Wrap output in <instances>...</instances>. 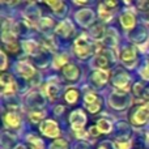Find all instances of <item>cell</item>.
I'll return each mask as SVG.
<instances>
[{
	"mask_svg": "<svg viewBox=\"0 0 149 149\" xmlns=\"http://www.w3.org/2000/svg\"><path fill=\"white\" fill-rule=\"evenodd\" d=\"M92 51V45L88 42L86 37L81 36L74 41V52L80 58H86Z\"/></svg>",
	"mask_w": 149,
	"mask_h": 149,
	"instance_id": "cell-1",
	"label": "cell"
},
{
	"mask_svg": "<svg viewBox=\"0 0 149 149\" xmlns=\"http://www.w3.org/2000/svg\"><path fill=\"white\" fill-rule=\"evenodd\" d=\"M39 130H41L42 134L47 137H58L60 135V130H59V127H58L56 122L51 120V119L45 120L43 123L39 126Z\"/></svg>",
	"mask_w": 149,
	"mask_h": 149,
	"instance_id": "cell-2",
	"label": "cell"
},
{
	"mask_svg": "<svg viewBox=\"0 0 149 149\" xmlns=\"http://www.w3.org/2000/svg\"><path fill=\"white\" fill-rule=\"evenodd\" d=\"M70 122H71V124H72V128L74 131L80 132V131H82L85 123H86V116L82 113V110H76L71 114Z\"/></svg>",
	"mask_w": 149,
	"mask_h": 149,
	"instance_id": "cell-3",
	"label": "cell"
},
{
	"mask_svg": "<svg viewBox=\"0 0 149 149\" xmlns=\"http://www.w3.org/2000/svg\"><path fill=\"white\" fill-rule=\"evenodd\" d=\"M148 118H149V107L143 105L135 110L134 115H132V123L136 124V126H140V124H144L148 120Z\"/></svg>",
	"mask_w": 149,
	"mask_h": 149,
	"instance_id": "cell-4",
	"label": "cell"
},
{
	"mask_svg": "<svg viewBox=\"0 0 149 149\" xmlns=\"http://www.w3.org/2000/svg\"><path fill=\"white\" fill-rule=\"evenodd\" d=\"M76 20L79 21L80 25L88 26L94 21V15L90 9H81L80 12L76 13Z\"/></svg>",
	"mask_w": 149,
	"mask_h": 149,
	"instance_id": "cell-5",
	"label": "cell"
},
{
	"mask_svg": "<svg viewBox=\"0 0 149 149\" xmlns=\"http://www.w3.org/2000/svg\"><path fill=\"white\" fill-rule=\"evenodd\" d=\"M16 90V84L13 81L12 76L9 74H3L1 76V93L3 94H9Z\"/></svg>",
	"mask_w": 149,
	"mask_h": 149,
	"instance_id": "cell-6",
	"label": "cell"
},
{
	"mask_svg": "<svg viewBox=\"0 0 149 149\" xmlns=\"http://www.w3.org/2000/svg\"><path fill=\"white\" fill-rule=\"evenodd\" d=\"M16 70H17V72L20 73L21 76L25 77V79H30V77L33 76L34 73H36L33 65L29 64V63H26V62L17 63V65H16Z\"/></svg>",
	"mask_w": 149,
	"mask_h": 149,
	"instance_id": "cell-7",
	"label": "cell"
},
{
	"mask_svg": "<svg viewBox=\"0 0 149 149\" xmlns=\"http://www.w3.org/2000/svg\"><path fill=\"white\" fill-rule=\"evenodd\" d=\"M63 74H64V77L67 80H70V81H74V80L79 77L80 71L74 64H67L64 68H63Z\"/></svg>",
	"mask_w": 149,
	"mask_h": 149,
	"instance_id": "cell-8",
	"label": "cell"
},
{
	"mask_svg": "<svg viewBox=\"0 0 149 149\" xmlns=\"http://www.w3.org/2000/svg\"><path fill=\"white\" fill-rule=\"evenodd\" d=\"M109 79V72L107 71H103V70H98L95 72H93L92 74V81L94 82L95 85H103Z\"/></svg>",
	"mask_w": 149,
	"mask_h": 149,
	"instance_id": "cell-9",
	"label": "cell"
},
{
	"mask_svg": "<svg viewBox=\"0 0 149 149\" xmlns=\"http://www.w3.org/2000/svg\"><path fill=\"white\" fill-rule=\"evenodd\" d=\"M120 24L124 29H132L135 26V24H136V18H135V16L132 13L126 12L120 16Z\"/></svg>",
	"mask_w": 149,
	"mask_h": 149,
	"instance_id": "cell-10",
	"label": "cell"
},
{
	"mask_svg": "<svg viewBox=\"0 0 149 149\" xmlns=\"http://www.w3.org/2000/svg\"><path fill=\"white\" fill-rule=\"evenodd\" d=\"M134 93L141 100H149V86H145L141 82H137L134 86Z\"/></svg>",
	"mask_w": 149,
	"mask_h": 149,
	"instance_id": "cell-11",
	"label": "cell"
},
{
	"mask_svg": "<svg viewBox=\"0 0 149 149\" xmlns=\"http://www.w3.org/2000/svg\"><path fill=\"white\" fill-rule=\"evenodd\" d=\"M136 58V51H135L134 47H124L120 52V59L124 63H131L135 60Z\"/></svg>",
	"mask_w": 149,
	"mask_h": 149,
	"instance_id": "cell-12",
	"label": "cell"
},
{
	"mask_svg": "<svg viewBox=\"0 0 149 149\" xmlns=\"http://www.w3.org/2000/svg\"><path fill=\"white\" fill-rule=\"evenodd\" d=\"M128 80H130L128 74L126 72H120L113 79V84L115 85V86L124 89V88H127V85H128Z\"/></svg>",
	"mask_w": 149,
	"mask_h": 149,
	"instance_id": "cell-13",
	"label": "cell"
},
{
	"mask_svg": "<svg viewBox=\"0 0 149 149\" xmlns=\"http://www.w3.org/2000/svg\"><path fill=\"white\" fill-rule=\"evenodd\" d=\"M126 94H122V93H115V94L111 95V105L116 109H123L126 107Z\"/></svg>",
	"mask_w": 149,
	"mask_h": 149,
	"instance_id": "cell-14",
	"label": "cell"
},
{
	"mask_svg": "<svg viewBox=\"0 0 149 149\" xmlns=\"http://www.w3.org/2000/svg\"><path fill=\"white\" fill-rule=\"evenodd\" d=\"M72 25H71V22H68V21H63V22H60L59 25H58L56 28V33L59 34V36H63V37H67L70 36V33L72 31Z\"/></svg>",
	"mask_w": 149,
	"mask_h": 149,
	"instance_id": "cell-15",
	"label": "cell"
},
{
	"mask_svg": "<svg viewBox=\"0 0 149 149\" xmlns=\"http://www.w3.org/2000/svg\"><path fill=\"white\" fill-rule=\"evenodd\" d=\"M4 119H5V123H7L9 127H13V128H15V127H18V124H20V118L13 113H8Z\"/></svg>",
	"mask_w": 149,
	"mask_h": 149,
	"instance_id": "cell-16",
	"label": "cell"
},
{
	"mask_svg": "<svg viewBox=\"0 0 149 149\" xmlns=\"http://www.w3.org/2000/svg\"><path fill=\"white\" fill-rule=\"evenodd\" d=\"M92 36L94 39H101L103 38V36H105V29H103V26L101 25V24H98V25L93 26L92 29Z\"/></svg>",
	"mask_w": 149,
	"mask_h": 149,
	"instance_id": "cell-17",
	"label": "cell"
},
{
	"mask_svg": "<svg viewBox=\"0 0 149 149\" xmlns=\"http://www.w3.org/2000/svg\"><path fill=\"white\" fill-rule=\"evenodd\" d=\"M97 127H98V130H100V132L107 134V132L111 131V123L109 120H106V119H100L97 123Z\"/></svg>",
	"mask_w": 149,
	"mask_h": 149,
	"instance_id": "cell-18",
	"label": "cell"
},
{
	"mask_svg": "<svg viewBox=\"0 0 149 149\" xmlns=\"http://www.w3.org/2000/svg\"><path fill=\"white\" fill-rule=\"evenodd\" d=\"M93 64H94L95 67H98V68H101V70H103L105 67H107L109 62H107V59H106L103 55H97V56L94 58V60H93Z\"/></svg>",
	"mask_w": 149,
	"mask_h": 149,
	"instance_id": "cell-19",
	"label": "cell"
},
{
	"mask_svg": "<svg viewBox=\"0 0 149 149\" xmlns=\"http://www.w3.org/2000/svg\"><path fill=\"white\" fill-rule=\"evenodd\" d=\"M64 97L68 103H74L77 101V98H79V92L76 89H68Z\"/></svg>",
	"mask_w": 149,
	"mask_h": 149,
	"instance_id": "cell-20",
	"label": "cell"
},
{
	"mask_svg": "<svg viewBox=\"0 0 149 149\" xmlns=\"http://www.w3.org/2000/svg\"><path fill=\"white\" fill-rule=\"evenodd\" d=\"M28 141L31 144V148L33 149H43V143H42V140L33 136V135H30V136L28 137Z\"/></svg>",
	"mask_w": 149,
	"mask_h": 149,
	"instance_id": "cell-21",
	"label": "cell"
},
{
	"mask_svg": "<svg viewBox=\"0 0 149 149\" xmlns=\"http://www.w3.org/2000/svg\"><path fill=\"white\" fill-rule=\"evenodd\" d=\"M100 16H101V18H102L103 21H109L111 17H113V13L106 8L105 4H101L100 5Z\"/></svg>",
	"mask_w": 149,
	"mask_h": 149,
	"instance_id": "cell-22",
	"label": "cell"
},
{
	"mask_svg": "<svg viewBox=\"0 0 149 149\" xmlns=\"http://www.w3.org/2000/svg\"><path fill=\"white\" fill-rule=\"evenodd\" d=\"M24 50L26 52H29V54H36L37 50H38V45L33 41H28L24 43Z\"/></svg>",
	"mask_w": 149,
	"mask_h": 149,
	"instance_id": "cell-23",
	"label": "cell"
},
{
	"mask_svg": "<svg viewBox=\"0 0 149 149\" xmlns=\"http://www.w3.org/2000/svg\"><path fill=\"white\" fill-rule=\"evenodd\" d=\"M47 94H49L50 100H55L58 98V94H59V88L54 84H50L49 88H47Z\"/></svg>",
	"mask_w": 149,
	"mask_h": 149,
	"instance_id": "cell-24",
	"label": "cell"
},
{
	"mask_svg": "<svg viewBox=\"0 0 149 149\" xmlns=\"http://www.w3.org/2000/svg\"><path fill=\"white\" fill-rule=\"evenodd\" d=\"M50 149H68V144H67L65 140L59 139V140H56L55 143H52Z\"/></svg>",
	"mask_w": 149,
	"mask_h": 149,
	"instance_id": "cell-25",
	"label": "cell"
},
{
	"mask_svg": "<svg viewBox=\"0 0 149 149\" xmlns=\"http://www.w3.org/2000/svg\"><path fill=\"white\" fill-rule=\"evenodd\" d=\"M46 4L50 5V7H51L56 13H59L60 8L64 7V3H62V1H54V0H51V1H46Z\"/></svg>",
	"mask_w": 149,
	"mask_h": 149,
	"instance_id": "cell-26",
	"label": "cell"
},
{
	"mask_svg": "<svg viewBox=\"0 0 149 149\" xmlns=\"http://www.w3.org/2000/svg\"><path fill=\"white\" fill-rule=\"evenodd\" d=\"M43 116L45 115L41 113V111H33V113L29 114V118H30V120L33 122V123H38V122L41 120Z\"/></svg>",
	"mask_w": 149,
	"mask_h": 149,
	"instance_id": "cell-27",
	"label": "cell"
},
{
	"mask_svg": "<svg viewBox=\"0 0 149 149\" xmlns=\"http://www.w3.org/2000/svg\"><path fill=\"white\" fill-rule=\"evenodd\" d=\"M84 101H85V103H86V106H88V105H92V103L97 102L98 98H97V95H95L94 93H88V94L84 97Z\"/></svg>",
	"mask_w": 149,
	"mask_h": 149,
	"instance_id": "cell-28",
	"label": "cell"
},
{
	"mask_svg": "<svg viewBox=\"0 0 149 149\" xmlns=\"http://www.w3.org/2000/svg\"><path fill=\"white\" fill-rule=\"evenodd\" d=\"M131 148V143L130 141H115V149H130Z\"/></svg>",
	"mask_w": 149,
	"mask_h": 149,
	"instance_id": "cell-29",
	"label": "cell"
},
{
	"mask_svg": "<svg viewBox=\"0 0 149 149\" xmlns=\"http://www.w3.org/2000/svg\"><path fill=\"white\" fill-rule=\"evenodd\" d=\"M86 107H88V110H89L90 113H97V111H98V110H100V109H101V101L98 100L97 102L92 103V105H88Z\"/></svg>",
	"mask_w": 149,
	"mask_h": 149,
	"instance_id": "cell-30",
	"label": "cell"
},
{
	"mask_svg": "<svg viewBox=\"0 0 149 149\" xmlns=\"http://www.w3.org/2000/svg\"><path fill=\"white\" fill-rule=\"evenodd\" d=\"M65 63H67V56H65V55H62V56H58L56 59H55V65H56V67H62V65H67L65 64Z\"/></svg>",
	"mask_w": 149,
	"mask_h": 149,
	"instance_id": "cell-31",
	"label": "cell"
},
{
	"mask_svg": "<svg viewBox=\"0 0 149 149\" xmlns=\"http://www.w3.org/2000/svg\"><path fill=\"white\" fill-rule=\"evenodd\" d=\"M7 49H8V51H10V52H16L18 50V45L16 43L15 41L8 42V43H7Z\"/></svg>",
	"mask_w": 149,
	"mask_h": 149,
	"instance_id": "cell-32",
	"label": "cell"
},
{
	"mask_svg": "<svg viewBox=\"0 0 149 149\" xmlns=\"http://www.w3.org/2000/svg\"><path fill=\"white\" fill-rule=\"evenodd\" d=\"M89 132H90V135H92V136L97 137V136H98V134H100V130H98V127L95 126V127H92V128L89 130Z\"/></svg>",
	"mask_w": 149,
	"mask_h": 149,
	"instance_id": "cell-33",
	"label": "cell"
},
{
	"mask_svg": "<svg viewBox=\"0 0 149 149\" xmlns=\"http://www.w3.org/2000/svg\"><path fill=\"white\" fill-rule=\"evenodd\" d=\"M5 68H7V56L4 52H1V70L4 71Z\"/></svg>",
	"mask_w": 149,
	"mask_h": 149,
	"instance_id": "cell-34",
	"label": "cell"
},
{
	"mask_svg": "<svg viewBox=\"0 0 149 149\" xmlns=\"http://www.w3.org/2000/svg\"><path fill=\"white\" fill-rule=\"evenodd\" d=\"M139 7L141 8L143 10H148L149 9V1H140L139 3Z\"/></svg>",
	"mask_w": 149,
	"mask_h": 149,
	"instance_id": "cell-35",
	"label": "cell"
},
{
	"mask_svg": "<svg viewBox=\"0 0 149 149\" xmlns=\"http://www.w3.org/2000/svg\"><path fill=\"white\" fill-rule=\"evenodd\" d=\"M141 76L144 77V79L149 80V68H143L141 70Z\"/></svg>",
	"mask_w": 149,
	"mask_h": 149,
	"instance_id": "cell-36",
	"label": "cell"
},
{
	"mask_svg": "<svg viewBox=\"0 0 149 149\" xmlns=\"http://www.w3.org/2000/svg\"><path fill=\"white\" fill-rule=\"evenodd\" d=\"M103 4H105L106 7H115L116 3L115 1H106V3H103Z\"/></svg>",
	"mask_w": 149,
	"mask_h": 149,
	"instance_id": "cell-37",
	"label": "cell"
},
{
	"mask_svg": "<svg viewBox=\"0 0 149 149\" xmlns=\"http://www.w3.org/2000/svg\"><path fill=\"white\" fill-rule=\"evenodd\" d=\"M143 50H144L145 52H148V54H149V41H148L147 43L144 45V46H143Z\"/></svg>",
	"mask_w": 149,
	"mask_h": 149,
	"instance_id": "cell-38",
	"label": "cell"
},
{
	"mask_svg": "<svg viewBox=\"0 0 149 149\" xmlns=\"http://www.w3.org/2000/svg\"><path fill=\"white\" fill-rule=\"evenodd\" d=\"M15 149H26V148L24 147V145H17V147H16Z\"/></svg>",
	"mask_w": 149,
	"mask_h": 149,
	"instance_id": "cell-39",
	"label": "cell"
},
{
	"mask_svg": "<svg viewBox=\"0 0 149 149\" xmlns=\"http://www.w3.org/2000/svg\"><path fill=\"white\" fill-rule=\"evenodd\" d=\"M98 149H106V148H105V147H103V145H102V147H100Z\"/></svg>",
	"mask_w": 149,
	"mask_h": 149,
	"instance_id": "cell-40",
	"label": "cell"
}]
</instances>
